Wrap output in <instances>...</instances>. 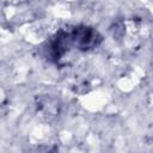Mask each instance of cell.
<instances>
[{
  "label": "cell",
  "mask_w": 153,
  "mask_h": 153,
  "mask_svg": "<svg viewBox=\"0 0 153 153\" xmlns=\"http://www.w3.org/2000/svg\"><path fill=\"white\" fill-rule=\"evenodd\" d=\"M69 35H71L72 44L76 45V48L82 50L91 49L100 42V36L98 35V32L87 26L74 27L69 32Z\"/></svg>",
  "instance_id": "1"
}]
</instances>
